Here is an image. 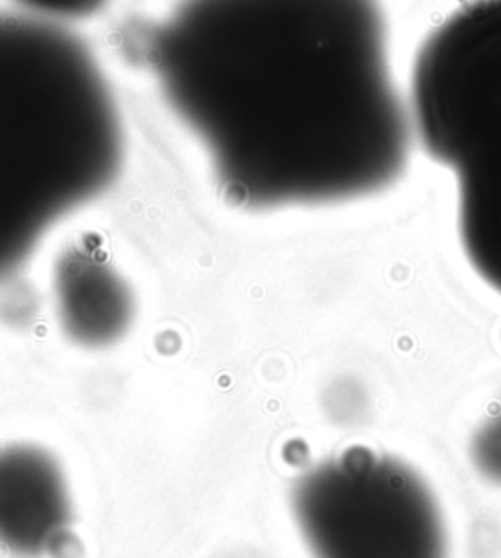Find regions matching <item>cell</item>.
<instances>
[{
  "mask_svg": "<svg viewBox=\"0 0 501 558\" xmlns=\"http://www.w3.org/2000/svg\"><path fill=\"white\" fill-rule=\"evenodd\" d=\"M124 157L117 95L87 46L0 16V282L114 186Z\"/></svg>",
  "mask_w": 501,
  "mask_h": 558,
  "instance_id": "7a4b0ae2",
  "label": "cell"
},
{
  "mask_svg": "<svg viewBox=\"0 0 501 558\" xmlns=\"http://www.w3.org/2000/svg\"><path fill=\"white\" fill-rule=\"evenodd\" d=\"M24 9L51 19H87L102 9L108 0H16Z\"/></svg>",
  "mask_w": 501,
  "mask_h": 558,
  "instance_id": "52a82bcc",
  "label": "cell"
},
{
  "mask_svg": "<svg viewBox=\"0 0 501 558\" xmlns=\"http://www.w3.org/2000/svg\"><path fill=\"white\" fill-rule=\"evenodd\" d=\"M480 449V462L488 474L501 481V422L484 434Z\"/></svg>",
  "mask_w": 501,
  "mask_h": 558,
  "instance_id": "ba28073f",
  "label": "cell"
},
{
  "mask_svg": "<svg viewBox=\"0 0 501 558\" xmlns=\"http://www.w3.org/2000/svg\"><path fill=\"white\" fill-rule=\"evenodd\" d=\"M73 520L68 471L48 447L0 445V545L22 557L58 549Z\"/></svg>",
  "mask_w": 501,
  "mask_h": 558,
  "instance_id": "8992f818",
  "label": "cell"
},
{
  "mask_svg": "<svg viewBox=\"0 0 501 558\" xmlns=\"http://www.w3.org/2000/svg\"><path fill=\"white\" fill-rule=\"evenodd\" d=\"M407 100L415 144L453 177L464 257L501 296V0H468L425 36Z\"/></svg>",
  "mask_w": 501,
  "mask_h": 558,
  "instance_id": "3957f363",
  "label": "cell"
},
{
  "mask_svg": "<svg viewBox=\"0 0 501 558\" xmlns=\"http://www.w3.org/2000/svg\"><path fill=\"white\" fill-rule=\"evenodd\" d=\"M292 510L314 558L449 557L433 490L410 464L367 447L306 472Z\"/></svg>",
  "mask_w": 501,
  "mask_h": 558,
  "instance_id": "277c9868",
  "label": "cell"
},
{
  "mask_svg": "<svg viewBox=\"0 0 501 558\" xmlns=\"http://www.w3.org/2000/svg\"><path fill=\"white\" fill-rule=\"evenodd\" d=\"M49 310L61 339L87 353H107L134 336L142 294L130 270L97 233L61 241L48 265Z\"/></svg>",
  "mask_w": 501,
  "mask_h": 558,
  "instance_id": "5b68a950",
  "label": "cell"
},
{
  "mask_svg": "<svg viewBox=\"0 0 501 558\" xmlns=\"http://www.w3.org/2000/svg\"><path fill=\"white\" fill-rule=\"evenodd\" d=\"M149 63L237 213L361 203L407 173L414 122L380 0H183Z\"/></svg>",
  "mask_w": 501,
  "mask_h": 558,
  "instance_id": "6da1fadb",
  "label": "cell"
}]
</instances>
